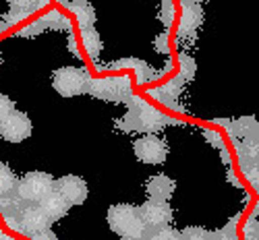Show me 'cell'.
Returning <instances> with one entry per match:
<instances>
[{"label":"cell","instance_id":"39","mask_svg":"<svg viewBox=\"0 0 259 240\" xmlns=\"http://www.w3.org/2000/svg\"><path fill=\"white\" fill-rule=\"evenodd\" d=\"M0 240H13V238H9V236H5V232L0 230Z\"/></svg>","mask_w":259,"mask_h":240},{"label":"cell","instance_id":"25","mask_svg":"<svg viewBox=\"0 0 259 240\" xmlns=\"http://www.w3.org/2000/svg\"><path fill=\"white\" fill-rule=\"evenodd\" d=\"M195 75V60L189 58V56H181V77L187 81V79H193Z\"/></svg>","mask_w":259,"mask_h":240},{"label":"cell","instance_id":"13","mask_svg":"<svg viewBox=\"0 0 259 240\" xmlns=\"http://www.w3.org/2000/svg\"><path fill=\"white\" fill-rule=\"evenodd\" d=\"M37 205L41 207V211H44L52 222L62 220V217L67 215V213H69V209H71V205H69L67 201H64L56 190H52V193L48 195V197H44V199H41Z\"/></svg>","mask_w":259,"mask_h":240},{"label":"cell","instance_id":"36","mask_svg":"<svg viewBox=\"0 0 259 240\" xmlns=\"http://www.w3.org/2000/svg\"><path fill=\"white\" fill-rule=\"evenodd\" d=\"M48 3H50V0H35V3H33V9H35V11H39V9L48 7Z\"/></svg>","mask_w":259,"mask_h":240},{"label":"cell","instance_id":"38","mask_svg":"<svg viewBox=\"0 0 259 240\" xmlns=\"http://www.w3.org/2000/svg\"><path fill=\"white\" fill-rule=\"evenodd\" d=\"M220 151H222V160H224V164H228V162H230V158H228V151H226V147H222Z\"/></svg>","mask_w":259,"mask_h":240},{"label":"cell","instance_id":"29","mask_svg":"<svg viewBox=\"0 0 259 240\" xmlns=\"http://www.w3.org/2000/svg\"><path fill=\"white\" fill-rule=\"evenodd\" d=\"M13 110H15V102H13L9 95L0 93V120L7 118V116L13 112Z\"/></svg>","mask_w":259,"mask_h":240},{"label":"cell","instance_id":"15","mask_svg":"<svg viewBox=\"0 0 259 240\" xmlns=\"http://www.w3.org/2000/svg\"><path fill=\"white\" fill-rule=\"evenodd\" d=\"M25 205H27V201L21 199L17 193L0 195V215H3V220H9V217H19Z\"/></svg>","mask_w":259,"mask_h":240},{"label":"cell","instance_id":"41","mask_svg":"<svg viewBox=\"0 0 259 240\" xmlns=\"http://www.w3.org/2000/svg\"><path fill=\"white\" fill-rule=\"evenodd\" d=\"M0 62H3V56H0Z\"/></svg>","mask_w":259,"mask_h":240},{"label":"cell","instance_id":"37","mask_svg":"<svg viewBox=\"0 0 259 240\" xmlns=\"http://www.w3.org/2000/svg\"><path fill=\"white\" fill-rule=\"evenodd\" d=\"M199 3H203V0H181L183 7H185V5H199Z\"/></svg>","mask_w":259,"mask_h":240},{"label":"cell","instance_id":"16","mask_svg":"<svg viewBox=\"0 0 259 240\" xmlns=\"http://www.w3.org/2000/svg\"><path fill=\"white\" fill-rule=\"evenodd\" d=\"M257 135L255 137H245L241 143L236 141V154H239V162H241V168L243 166H251V164H257Z\"/></svg>","mask_w":259,"mask_h":240},{"label":"cell","instance_id":"34","mask_svg":"<svg viewBox=\"0 0 259 240\" xmlns=\"http://www.w3.org/2000/svg\"><path fill=\"white\" fill-rule=\"evenodd\" d=\"M69 50H71V52H73L77 58H81V56H83V54L79 52V46H77V41H75V37H73V35L69 37Z\"/></svg>","mask_w":259,"mask_h":240},{"label":"cell","instance_id":"11","mask_svg":"<svg viewBox=\"0 0 259 240\" xmlns=\"http://www.w3.org/2000/svg\"><path fill=\"white\" fill-rule=\"evenodd\" d=\"M201 21H203L201 5H185L181 13V23H179V39H187L195 35Z\"/></svg>","mask_w":259,"mask_h":240},{"label":"cell","instance_id":"5","mask_svg":"<svg viewBox=\"0 0 259 240\" xmlns=\"http://www.w3.org/2000/svg\"><path fill=\"white\" fill-rule=\"evenodd\" d=\"M88 93L106 100V102H116L124 104L131 98V79L126 75L122 77H102V79H92Z\"/></svg>","mask_w":259,"mask_h":240},{"label":"cell","instance_id":"31","mask_svg":"<svg viewBox=\"0 0 259 240\" xmlns=\"http://www.w3.org/2000/svg\"><path fill=\"white\" fill-rule=\"evenodd\" d=\"M205 137H207V141H209L213 147H218V149L224 147V139H222L218 133H213V130H205Z\"/></svg>","mask_w":259,"mask_h":240},{"label":"cell","instance_id":"27","mask_svg":"<svg viewBox=\"0 0 259 240\" xmlns=\"http://www.w3.org/2000/svg\"><path fill=\"white\" fill-rule=\"evenodd\" d=\"M245 240H257V211H253L245 224Z\"/></svg>","mask_w":259,"mask_h":240},{"label":"cell","instance_id":"17","mask_svg":"<svg viewBox=\"0 0 259 240\" xmlns=\"http://www.w3.org/2000/svg\"><path fill=\"white\" fill-rule=\"evenodd\" d=\"M228 130L232 137H255L257 135V120L247 116V118H239V120H230L228 124Z\"/></svg>","mask_w":259,"mask_h":240},{"label":"cell","instance_id":"35","mask_svg":"<svg viewBox=\"0 0 259 240\" xmlns=\"http://www.w3.org/2000/svg\"><path fill=\"white\" fill-rule=\"evenodd\" d=\"M58 3L62 5V7H71V5H77V3H90V0H58Z\"/></svg>","mask_w":259,"mask_h":240},{"label":"cell","instance_id":"3","mask_svg":"<svg viewBox=\"0 0 259 240\" xmlns=\"http://www.w3.org/2000/svg\"><path fill=\"white\" fill-rule=\"evenodd\" d=\"M92 77L81 67H60L52 73V87L62 98H77L88 93Z\"/></svg>","mask_w":259,"mask_h":240},{"label":"cell","instance_id":"26","mask_svg":"<svg viewBox=\"0 0 259 240\" xmlns=\"http://www.w3.org/2000/svg\"><path fill=\"white\" fill-rule=\"evenodd\" d=\"M7 3H9V9L11 11H23L27 15L35 13V9H33L35 0H7Z\"/></svg>","mask_w":259,"mask_h":240},{"label":"cell","instance_id":"18","mask_svg":"<svg viewBox=\"0 0 259 240\" xmlns=\"http://www.w3.org/2000/svg\"><path fill=\"white\" fill-rule=\"evenodd\" d=\"M69 9L73 11V15L77 19V23L81 25V29L94 27V23H96V11H94V7L90 3H77V5H71Z\"/></svg>","mask_w":259,"mask_h":240},{"label":"cell","instance_id":"6","mask_svg":"<svg viewBox=\"0 0 259 240\" xmlns=\"http://www.w3.org/2000/svg\"><path fill=\"white\" fill-rule=\"evenodd\" d=\"M133 151L139 162L149 164V166H158V164H164L168 158V143L154 133H147V135L135 139Z\"/></svg>","mask_w":259,"mask_h":240},{"label":"cell","instance_id":"9","mask_svg":"<svg viewBox=\"0 0 259 240\" xmlns=\"http://www.w3.org/2000/svg\"><path fill=\"white\" fill-rule=\"evenodd\" d=\"M139 215L143 224L149 230L156 228H164L172 224V207L168 201H156V199H147L143 205H139Z\"/></svg>","mask_w":259,"mask_h":240},{"label":"cell","instance_id":"28","mask_svg":"<svg viewBox=\"0 0 259 240\" xmlns=\"http://www.w3.org/2000/svg\"><path fill=\"white\" fill-rule=\"evenodd\" d=\"M27 17H29V15L23 13V11H9V13L5 15V25H7V27H13V25L21 23L23 19H27Z\"/></svg>","mask_w":259,"mask_h":240},{"label":"cell","instance_id":"32","mask_svg":"<svg viewBox=\"0 0 259 240\" xmlns=\"http://www.w3.org/2000/svg\"><path fill=\"white\" fill-rule=\"evenodd\" d=\"M156 48L164 54H168V33H162L156 37Z\"/></svg>","mask_w":259,"mask_h":240},{"label":"cell","instance_id":"20","mask_svg":"<svg viewBox=\"0 0 259 240\" xmlns=\"http://www.w3.org/2000/svg\"><path fill=\"white\" fill-rule=\"evenodd\" d=\"M41 19H44V23H46V29H71V21L58 11H50Z\"/></svg>","mask_w":259,"mask_h":240},{"label":"cell","instance_id":"12","mask_svg":"<svg viewBox=\"0 0 259 240\" xmlns=\"http://www.w3.org/2000/svg\"><path fill=\"white\" fill-rule=\"evenodd\" d=\"M177 188V182L172 180L166 174H156V176L147 178L145 182V193L149 199H156V201H168L172 197V193Z\"/></svg>","mask_w":259,"mask_h":240},{"label":"cell","instance_id":"23","mask_svg":"<svg viewBox=\"0 0 259 240\" xmlns=\"http://www.w3.org/2000/svg\"><path fill=\"white\" fill-rule=\"evenodd\" d=\"M175 15H177V11H175V5H172V0H162L160 19H162V23H164L166 27L172 25V21H175Z\"/></svg>","mask_w":259,"mask_h":240},{"label":"cell","instance_id":"8","mask_svg":"<svg viewBox=\"0 0 259 240\" xmlns=\"http://www.w3.org/2000/svg\"><path fill=\"white\" fill-rule=\"evenodd\" d=\"M54 190L69 205H83L88 201V195H90L88 182H85L81 176H75V174H67V176L54 180Z\"/></svg>","mask_w":259,"mask_h":240},{"label":"cell","instance_id":"14","mask_svg":"<svg viewBox=\"0 0 259 240\" xmlns=\"http://www.w3.org/2000/svg\"><path fill=\"white\" fill-rule=\"evenodd\" d=\"M79 41H81L85 54H88L90 58H94V60H98V56L102 54V48H104L100 33H98L94 27H85V29H81Z\"/></svg>","mask_w":259,"mask_h":240},{"label":"cell","instance_id":"33","mask_svg":"<svg viewBox=\"0 0 259 240\" xmlns=\"http://www.w3.org/2000/svg\"><path fill=\"white\" fill-rule=\"evenodd\" d=\"M31 240H56V236H54V232L48 228V230L39 232V234H33V236H31Z\"/></svg>","mask_w":259,"mask_h":240},{"label":"cell","instance_id":"2","mask_svg":"<svg viewBox=\"0 0 259 240\" xmlns=\"http://www.w3.org/2000/svg\"><path fill=\"white\" fill-rule=\"evenodd\" d=\"M108 226L114 234H118L122 240H145L149 228L143 224L139 207L128 203H114L108 207L106 213Z\"/></svg>","mask_w":259,"mask_h":240},{"label":"cell","instance_id":"19","mask_svg":"<svg viewBox=\"0 0 259 240\" xmlns=\"http://www.w3.org/2000/svg\"><path fill=\"white\" fill-rule=\"evenodd\" d=\"M17 182L19 178L15 176V172L0 162V195H5V193H17Z\"/></svg>","mask_w":259,"mask_h":240},{"label":"cell","instance_id":"24","mask_svg":"<svg viewBox=\"0 0 259 240\" xmlns=\"http://www.w3.org/2000/svg\"><path fill=\"white\" fill-rule=\"evenodd\" d=\"M44 29H46V23H44V19L39 17L37 21H33V23H29L27 27L21 29V31H19V35H21V37H33V35H39Z\"/></svg>","mask_w":259,"mask_h":240},{"label":"cell","instance_id":"30","mask_svg":"<svg viewBox=\"0 0 259 240\" xmlns=\"http://www.w3.org/2000/svg\"><path fill=\"white\" fill-rule=\"evenodd\" d=\"M243 172H245V176H247L249 184L257 188V164H251V166H243Z\"/></svg>","mask_w":259,"mask_h":240},{"label":"cell","instance_id":"21","mask_svg":"<svg viewBox=\"0 0 259 240\" xmlns=\"http://www.w3.org/2000/svg\"><path fill=\"white\" fill-rule=\"evenodd\" d=\"M145 240H181V232L175 230L172 226H164V228L149 230Z\"/></svg>","mask_w":259,"mask_h":240},{"label":"cell","instance_id":"4","mask_svg":"<svg viewBox=\"0 0 259 240\" xmlns=\"http://www.w3.org/2000/svg\"><path fill=\"white\" fill-rule=\"evenodd\" d=\"M54 190V178L48 172H27L17 182V195L27 203H39Z\"/></svg>","mask_w":259,"mask_h":240},{"label":"cell","instance_id":"22","mask_svg":"<svg viewBox=\"0 0 259 240\" xmlns=\"http://www.w3.org/2000/svg\"><path fill=\"white\" fill-rule=\"evenodd\" d=\"M181 240H209V230L201 226H187L181 230Z\"/></svg>","mask_w":259,"mask_h":240},{"label":"cell","instance_id":"7","mask_svg":"<svg viewBox=\"0 0 259 240\" xmlns=\"http://www.w3.org/2000/svg\"><path fill=\"white\" fill-rule=\"evenodd\" d=\"M31 130L33 124L25 112L13 110L7 118L0 120V139H5L7 143H23L31 137Z\"/></svg>","mask_w":259,"mask_h":240},{"label":"cell","instance_id":"40","mask_svg":"<svg viewBox=\"0 0 259 240\" xmlns=\"http://www.w3.org/2000/svg\"><path fill=\"white\" fill-rule=\"evenodd\" d=\"M5 29H7V25H5V23H0V31H5Z\"/></svg>","mask_w":259,"mask_h":240},{"label":"cell","instance_id":"1","mask_svg":"<svg viewBox=\"0 0 259 240\" xmlns=\"http://www.w3.org/2000/svg\"><path fill=\"white\" fill-rule=\"evenodd\" d=\"M126 108L128 112L124 118H118L116 126L122 128V130H139V133H158V130H162L170 118L166 114H162L158 108H154L152 104H147L145 100L141 98H128L126 102Z\"/></svg>","mask_w":259,"mask_h":240},{"label":"cell","instance_id":"10","mask_svg":"<svg viewBox=\"0 0 259 240\" xmlns=\"http://www.w3.org/2000/svg\"><path fill=\"white\" fill-rule=\"evenodd\" d=\"M19 222H21V232L19 234H25V236H33V234H39L48 230L54 222L50 220V217L41 211V207L37 203H27L23 207V211H21L19 215Z\"/></svg>","mask_w":259,"mask_h":240}]
</instances>
